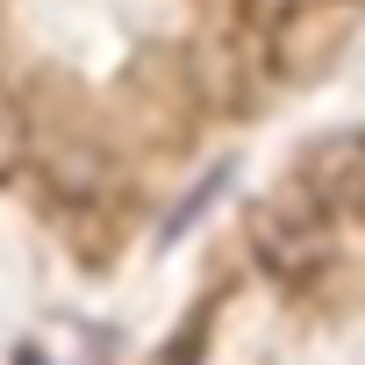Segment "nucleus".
I'll return each mask as SVG.
<instances>
[{
    "label": "nucleus",
    "instance_id": "1",
    "mask_svg": "<svg viewBox=\"0 0 365 365\" xmlns=\"http://www.w3.org/2000/svg\"><path fill=\"white\" fill-rule=\"evenodd\" d=\"M244 237H251V251H258V265L272 279H308V272L329 265V215L308 208L294 187L279 201H258L251 222H244Z\"/></svg>",
    "mask_w": 365,
    "mask_h": 365
},
{
    "label": "nucleus",
    "instance_id": "2",
    "mask_svg": "<svg viewBox=\"0 0 365 365\" xmlns=\"http://www.w3.org/2000/svg\"><path fill=\"white\" fill-rule=\"evenodd\" d=\"M294 194L322 215H351L365 208V129H336V136H315L301 158H294Z\"/></svg>",
    "mask_w": 365,
    "mask_h": 365
},
{
    "label": "nucleus",
    "instance_id": "3",
    "mask_svg": "<svg viewBox=\"0 0 365 365\" xmlns=\"http://www.w3.org/2000/svg\"><path fill=\"white\" fill-rule=\"evenodd\" d=\"M8 150H22V101H15L8 72H0V158H8Z\"/></svg>",
    "mask_w": 365,
    "mask_h": 365
},
{
    "label": "nucleus",
    "instance_id": "4",
    "mask_svg": "<svg viewBox=\"0 0 365 365\" xmlns=\"http://www.w3.org/2000/svg\"><path fill=\"white\" fill-rule=\"evenodd\" d=\"M244 8H251V22H265V29H279V22H294V15L308 8V0H244Z\"/></svg>",
    "mask_w": 365,
    "mask_h": 365
},
{
    "label": "nucleus",
    "instance_id": "5",
    "mask_svg": "<svg viewBox=\"0 0 365 365\" xmlns=\"http://www.w3.org/2000/svg\"><path fill=\"white\" fill-rule=\"evenodd\" d=\"M15 365H51V358H43V351H29V344H22V351H15Z\"/></svg>",
    "mask_w": 365,
    "mask_h": 365
}]
</instances>
